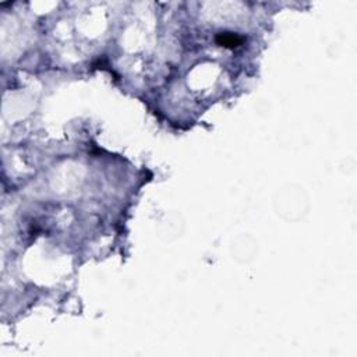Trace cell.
Segmentation results:
<instances>
[{
    "mask_svg": "<svg viewBox=\"0 0 357 357\" xmlns=\"http://www.w3.org/2000/svg\"><path fill=\"white\" fill-rule=\"evenodd\" d=\"M241 38L233 34V32H221L218 37H216V42L219 45H222L225 48H236L238 45L241 44Z\"/></svg>",
    "mask_w": 357,
    "mask_h": 357,
    "instance_id": "6da1fadb",
    "label": "cell"
}]
</instances>
